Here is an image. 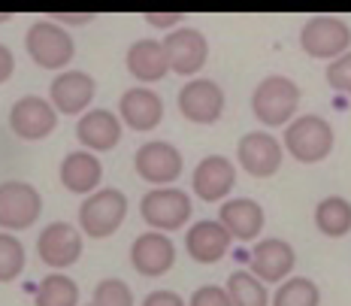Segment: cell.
Segmentation results:
<instances>
[{
    "label": "cell",
    "instance_id": "f1b7e54d",
    "mask_svg": "<svg viewBox=\"0 0 351 306\" xmlns=\"http://www.w3.org/2000/svg\"><path fill=\"white\" fill-rule=\"evenodd\" d=\"M94 306H134V294L121 279H104L94 288Z\"/></svg>",
    "mask_w": 351,
    "mask_h": 306
},
{
    "label": "cell",
    "instance_id": "d6986e66",
    "mask_svg": "<svg viewBox=\"0 0 351 306\" xmlns=\"http://www.w3.org/2000/svg\"><path fill=\"white\" fill-rule=\"evenodd\" d=\"M230 234L224 231V224L212 222V218H203V222H197L188 228L185 234V249L191 255V261L197 264H215V261H221L224 255L230 249Z\"/></svg>",
    "mask_w": 351,
    "mask_h": 306
},
{
    "label": "cell",
    "instance_id": "52a82bcc",
    "mask_svg": "<svg viewBox=\"0 0 351 306\" xmlns=\"http://www.w3.org/2000/svg\"><path fill=\"white\" fill-rule=\"evenodd\" d=\"M140 215L149 228L170 234L188 224L191 218V198L182 188H152L149 194L140 200Z\"/></svg>",
    "mask_w": 351,
    "mask_h": 306
},
{
    "label": "cell",
    "instance_id": "ffe728a7",
    "mask_svg": "<svg viewBox=\"0 0 351 306\" xmlns=\"http://www.w3.org/2000/svg\"><path fill=\"white\" fill-rule=\"evenodd\" d=\"M128 73L136 79L140 85H152V82H160V79L170 73V58H167V49H164V40H136L134 46L128 49Z\"/></svg>",
    "mask_w": 351,
    "mask_h": 306
},
{
    "label": "cell",
    "instance_id": "8fae6325",
    "mask_svg": "<svg viewBox=\"0 0 351 306\" xmlns=\"http://www.w3.org/2000/svg\"><path fill=\"white\" fill-rule=\"evenodd\" d=\"M36 252L40 261L52 270H67L82 258V234L67 222L46 224L43 234L36 237Z\"/></svg>",
    "mask_w": 351,
    "mask_h": 306
},
{
    "label": "cell",
    "instance_id": "e0dca14e",
    "mask_svg": "<svg viewBox=\"0 0 351 306\" xmlns=\"http://www.w3.org/2000/svg\"><path fill=\"white\" fill-rule=\"evenodd\" d=\"M297 255L291 249V243H285L279 237L261 239L252 249V258H248V270H252L258 279L267 285V282H285L288 273L294 270Z\"/></svg>",
    "mask_w": 351,
    "mask_h": 306
},
{
    "label": "cell",
    "instance_id": "484cf974",
    "mask_svg": "<svg viewBox=\"0 0 351 306\" xmlns=\"http://www.w3.org/2000/svg\"><path fill=\"white\" fill-rule=\"evenodd\" d=\"M228 294L233 306H269L267 285L252 270H237L228 276Z\"/></svg>",
    "mask_w": 351,
    "mask_h": 306
},
{
    "label": "cell",
    "instance_id": "4316f807",
    "mask_svg": "<svg viewBox=\"0 0 351 306\" xmlns=\"http://www.w3.org/2000/svg\"><path fill=\"white\" fill-rule=\"evenodd\" d=\"M318 303H321V291L306 276L285 279L279 291L273 294V306H318Z\"/></svg>",
    "mask_w": 351,
    "mask_h": 306
},
{
    "label": "cell",
    "instance_id": "2e32d148",
    "mask_svg": "<svg viewBox=\"0 0 351 306\" xmlns=\"http://www.w3.org/2000/svg\"><path fill=\"white\" fill-rule=\"evenodd\" d=\"M233 185H237V167H233L224 155H206L194 167L191 188H194L197 200L218 203L233 191Z\"/></svg>",
    "mask_w": 351,
    "mask_h": 306
},
{
    "label": "cell",
    "instance_id": "ba28073f",
    "mask_svg": "<svg viewBox=\"0 0 351 306\" xmlns=\"http://www.w3.org/2000/svg\"><path fill=\"white\" fill-rule=\"evenodd\" d=\"M134 167H136V176L145 179L149 185L155 188H170L176 179L182 176V152L176 149L173 143H164V140H152V143H143L134 155Z\"/></svg>",
    "mask_w": 351,
    "mask_h": 306
},
{
    "label": "cell",
    "instance_id": "9a60e30c",
    "mask_svg": "<svg viewBox=\"0 0 351 306\" xmlns=\"http://www.w3.org/2000/svg\"><path fill=\"white\" fill-rule=\"evenodd\" d=\"M130 264L140 276H164L176 264V246L173 239L160 231H145L130 246Z\"/></svg>",
    "mask_w": 351,
    "mask_h": 306
},
{
    "label": "cell",
    "instance_id": "ac0fdd59",
    "mask_svg": "<svg viewBox=\"0 0 351 306\" xmlns=\"http://www.w3.org/2000/svg\"><path fill=\"white\" fill-rule=\"evenodd\" d=\"M119 119L128 125L130 130H155L164 119V100L160 94H155L145 85H134L121 94L119 100Z\"/></svg>",
    "mask_w": 351,
    "mask_h": 306
},
{
    "label": "cell",
    "instance_id": "30bf717a",
    "mask_svg": "<svg viewBox=\"0 0 351 306\" xmlns=\"http://www.w3.org/2000/svg\"><path fill=\"white\" fill-rule=\"evenodd\" d=\"M179 113L191 125H215L224 115V91L212 79H191L179 91Z\"/></svg>",
    "mask_w": 351,
    "mask_h": 306
},
{
    "label": "cell",
    "instance_id": "e575fe53",
    "mask_svg": "<svg viewBox=\"0 0 351 306\" xmlns=\"http://www.w3.org/2000/svg\"><path fill=\"white\" fill-rule=\"evenodd\" d=\"M94 16H70V12H58V16H52V21H58V25H88Z\"/></svg>",
    "mask_w": 351,
    "mask_h": 306
},
{
    "label": "cell",
    "instance_id": "7c38bea8",
    "mask_svg": "<svg viewBox=\"0 0 351 306\" xmlns=\"http://www.w3.org/2000/svg\"><path fill=\"white\" fill-rule=\"evenodd\" d=\"M282 143L267 130H252L237 143V161L239 167L254 179L273 176L282 167Z\"/></svg>",
    "mask_w": 351,
    "mask_h": 306
},
{
    "label": "cell",
    "instance_id": "4fadbf2b",
    "mask_svg": "<svg viewBox=\"0 0 351 306\" xmlns=\"http://www.w3.org/2000/svg\"><path fill=\"white\" fill-rule=\"evenodd\" d=\"M164 49L170 58V70L179 76H197L209 58V43L197 27H176L164 36Z\"/></svg>",
    "mask_w": 351,
    "mask_h": 306
},
{
    "label": "cell",
    "instance_id": "d6a6232c",
    "mask_svg": "<svg viewBox=\"0 0 351 306\" xmlns=\"http://www.w3.org/2000/svg\"><path fill=\"white\" fill-rule=\"evenodd\" d=\"M143 306H185V301H182L176 291L160 288V291H152V294L143 301Z\"/></svg>",
    "mask_w": 351,
    "mask_h": 306
},
{
    "label": "cell",
    "instance_id": "603a6c76",
    "mask_svg": "<svg viewBox=\"0 0 351 306\" xmlns=\"http://www.w3.org/2000/svg\"><path fill=\"white\" fill-rule=\"evenodd\" d=\"M61 185L73 194H94L104 179V164L94 152H70L61 161Z\"/></svg>",
    "mask_w": 351,
    "mask_h": 306
},
{
    "label": "cell",
    "instance_id": "6da1fadb",
    "mask_svg": "<svg viewBox=\"0 0 351 306\" xmlns=\"http://www.w3.org/2000/svg\"><path fill=\"white\" fill-rule=\"evenodd\" d=\"M297 106H300V89L288 76H267L252 91V113L263 128L291 125Z\"/></svg>",
    "mask_w": 351,
    "mask_h": 306
},
{
    "label": "cell",
    "instance_id": "1f68e13d",
    "mask_svg": "<svg viewBox=\"0 0 351 306\" xmlns=\"http://www.w3.org/2000/svg\"><path fill=\"white\" fill-rule=\"evenodd\" d=\"M182 21V12H145V25L160 27V31H176Z\"/></svg>",
    "mask_w": 351,
    "mask_h": 306
},
{
    "label": "cell",
    "instance_id": "d4e9b609",
    "mask_svg": "<svg viewBox=\"0 0 351 306\" xmlns=\"http://www.w3.org/2000/svg\"><path fill=\"white\" fill-rule=\"evenodd\" d=\"M36 306H76L79 303V285L64 273H49L34 291Z\"/></svg>",
    "mask_w": 351,
    "mask_h": 306
},
{
    "label": "cell",
    "instance_id": "9c48e42d",
    "mask_svg": "<svg viewBox=\"0 0 351 306\" xmlns=\"http://www.w3.org/2000/svg\"><path fill=\"white\" fill-rule=\"evenodd\" d=\"M58 128V109L52 100L40 97V94H27L12 104L10 109V130L19 140H46L49 134Z\"/></svg>",
    "mask_w": 351,
    "mask_h": 306
},
{
    "label": "cell",
    "instance_id": "f546056e",
    "mask_svg": "<svg viewBox=\"0 0 351 306\" xmlns=\"http://www.w3.org/2000/svg\"><path fill=\"white\" fill-rule=\"evenodd\" d=\"M327 82H330V89H336V91L351 94V52L330 61V67H327Z\"/></svg>",
    "mask_w": 351,
    "mask_h": 306
},
{
    "label": "cell",
    "instance_id": "836d02e7",
    "mask_svg": "<svg viewBox=\"0 0 351 306\" xmlns=\"http://www.w3.org/2000/svg\"><path fill=\"white\" fill-rule=\"evenodd\" d=\"M12 70H16V55L10 52V46H3V43H0V85L12 76Z\"/></svg>",
    "mask_w": 351,
    "mask_h": 306
},
{
    "label": "cell",
    "instance_id": "cb8c5ba5",
    "mask_svg": "<svg viewBox=\"0 0 351 306\" xmlns=\"http://www.w3.org/2000/svg\"><path fill=\"white\" fill-rule=\"evenodd\" d=\"M315 228L324 237H346L351 231V203L346 198H324L315 207Z\"/></svg>",
    "mask_w": 351,
    "mask_h": 306
},
{
    "label": "cell",
    "instance_id": "277c9868",
    "mask_svg": "<svg viewBox=\"0 0 351 306\" xmlns=\"http://www.w3.org/2000/svg\"><path fill=\"white\" fill-rule=\"evenodd\" d=\"M285 149L300 164H318L333 152V128L321 115H300L285 128Z\"/></svg>",
    "mask_w": 351,
    "mask_h": 306
},
{
    "label": "cell",
    "instance_id": "8992f818",
    "mask_svg": "<svg viewBox=\"0 0 351 306\" xmlns=\"http://www.w3.org/2000/svg\"><path fill=\"white\" fill-rule=\"evenodd\" d=\"M300 46L309 58L318 61H336V58L348 55L351 46V27L336 16H315L303 25L300 31Z\"/></svg>",
    "mask_w": 351,
    "mask_h": 306
},
{
    "label": "cell",
    "instance_id": "5bb4252c",
    "mask_svg": "<svg viewBox=\"0 0 351 306\" xmlns=\"http://www.w3.org/2000/svg\"><path fill=\"white\" fill-rule=\"evenodd\" d=\"M94 79L82 70H64L52 79V89H49V100L61 115H85L88 106L94 100Z\"/></svg>",
    "mask_w": 351,
    "mask_h": 306
},
{
    "label": "cell",
    "instance_id": "4dcf8cb0",
    "mask_svg": "<svg viewBox=\"0 0 351 306\" xmlns=\"http://www.w3.org/2000/svg\"><path fill=\"white\" fill-rule=\"evenodd\" d=\"M188 306H233V301H230L228 288H221V285H203V288H197L194 294H191V303H188Z\"/></svg>",
    "mask_w": 351,
    "mask_h": 306
},
{
    "label": "cell",
    "instance_id": "8d00e7d4",
    "mask_svg": "<svg viewBox=\"0 0 351 306\" xmlns=\"http://www.w3.org/2000/svg\"><path fill=\"white\" fill-rule=\"evenodd\" d=\"M85 306H94V303H85Z\"/></svg>",
    "mask_w": 351,
    "mask_h": 306
},
{
    "label": "cell",
    "instance_id": "44dd1931",
    "mask_svg": "<svg viewBox=\"0 0 351 306\" xmlns=\"http://www.w3.org/2000/svg\"><path fill=\"white\" fill-rule=\"evenodd\" d=\"M76 140L88 152H112L121 140V119L109 109H88L76 121Z\"/></svg>",
    "mask_w": 351,
    "mask_h": 306
},
{
    "label": "cell",
    "instance_id": "3957f363",
    "mask_svg": "<svg viewBox=\"0 0 351 306\" xmlns=\"http://www.w3.org/2000/svg\"><path fill=\"white\" fill-rule=\"evenodd\" d=\"M124 215H128V198L119 188H100V191L88 194L79 207V228L88 237L104 239L121 228Z\"/></svg>",
    "mask_w": 351,
    "mask_h": 306
},
{
    "label": "cell",
    "instance_id": "7402d4cb",
    "mask_svg": "<svg viewBox=\"0 0 351 306\" xmlns=\"http://www.w3.org/2000/svg\"><path fill=\"white\" fill-rule=\"evenodd\" d=\"M218 222L224 224V231L233 239H254L263 231V207L252 198H233L224 200L221 209H218Z\"/></svg>",
    "mask_w": 351,
    "mask_h": 306
},
{
    "label": "cell",
    "instance_id": "5b68a950",
    "mask_svg": "<svg viewBox=\"0 0 351 306\" xmlns=\"http://www.w3.org/2000/svg\"><path fill=\"white\" fill-rule=\"evenodd\" d=\"M43 213V198L31 182L6 179L0 182V231L16 234L36 224Z\"/></svg>",
    "mask_w": 351,
    "mask_h": 306
},
{
    "label": "cell",
    "instance_id": "7a4b0ae2",
    "mask_svg": "<svg viewBox=\"0 0 351 306\" xmlns=\"http://www.w3.org/2000/svg\"><path fill=\"white\" fill-rule=\"evenodd\" d=\"M25 49L31 61L43 70H64L76 55V43H73L70 31L52 19L34 21L25 36Z\"/></svg>",
    "mask_w": 351,
    "mask_h": 306
},
{
    "label": "cell",
    "instance_id": "d590c367",
    "mask_svg": "<svg viewBox=\"0 0 351 306\" xmlns=\"http://www.w3.org/2000/svg\"><path fill=\"white\" fill-rule=\"evenodd\" d=\"M10 19H12V16H0V25H3V21H10Z\"/></svg>",
    "mask_w": 351,
    "mask_h": 306
},
{
    "label": "cell",
    "instance_id": "83f0119b",
    "mask_svg": "<svg viewBox=\"0 0 351 306\" xmlns=\"http://www.w3.org/2000/svg\"><path fill=\"white\" fill-rule=\"evenodd\" d=\"M25 270V246L19 237L0 231V282L19 279Z\"/></svg>",
    "mask_w": 351,
    "mask_h": 306
}]
</instances>
